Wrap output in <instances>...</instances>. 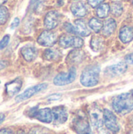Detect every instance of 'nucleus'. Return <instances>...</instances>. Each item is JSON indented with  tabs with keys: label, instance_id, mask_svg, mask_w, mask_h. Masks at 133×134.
<instances>
[{
	"label": "nucleus",
	"instance_id": "10",
	"mask_svg": "<svg viewBox=\"0 0 133 134\" xmlns=\"http://www.w3.org/2000/svg\"><path fill=\"white\" fill-rule=\"evenodd\" d=\"M60 13L56 10H52L47 13L44 19V26L47 30L54 29L60 22Z\"/></svg>",
	"mask_w": 133,
	"mask_h": 134
},
{
	"label": "nucleus",
	"instance_id": "9",
	"mask_svg": "<svg viewBox=\"0 0 133 134\" xmlns=\"http://www.w3.org/2000/svg\"><path fill=\"white\" fill-rule=\"evenodd\" d=\"M53 115V121L55 124L60 125L67 122L68 119V113L64 106H57L52 109Z\"/></svg>",
	"mask_w": 133,
	"mask_h": 134
},
{
	"label": "nucleus",
	"instance_id": "17",
	"mask_svg": "<svg viewBox=\"0 0 133 134\" xmlns=\"http://www.w3.org/2000/svg\"><path fill=\"white\" fill-rule=\"evenodd\" d=\"M74 35H78L82 37L89 35L90 31L89 30L85 22L83 20L78 19L74 21Z\"/></svg>",
	"mask_w": 133,
	"mask_h": 134
},
{
	"label": "nucleus",
	"instance_id": "11",
	"mask_svg": "<svg viewBox=\"0 0 133 134\" xmlns=\"http://www.w3.org/2000/svg\"><path fill=\"white\" fill-rule=\"evenodd\" d=\"M89 118L95 128H100L103 123V112L97 107H93L89 111Z\"/></svg>",
	"mask_w": 133,
	"mask_h": 134
},
{
	"label": "nucleus",
	"instance_id": "7",
	"mask_svg": "<svg viewBox=\"0 0 133 134\" xmlns=\"http://www.w3.org/2000/svg\"><path fill=\"white\" fill-rule=\"evenodd\" d=\"M103 123L106 128L111 132L117 133L120 130L116 115L108 109L103 110Z\"/></svg>",
	"mask_w": 133,
	"mask_h": 134
},
{
	"label": "nucleus",
	"instance_id": "12",
	"mask_svg": "<svg viewBox=\"0 0 133 134\" xmlns=\"http://www.w3.org/2000/svg\"><path fill=\"white\" fill-rule=\"evenodd\" d=\"M33 117L44 123H51L53 121V115L52 112V109L48 108L38 110L36 109L33 115Z\"/></svg>",
	"mask_w": 133,
	"mask_h": 134
},
{
	"label": "nucleus",
	"instance_id": "26",
	"mask_svg": "<svg viewBox=\"0 0 133 134\" xmlns=\"http://www.w3.org/2000/svg\"><path fill=\"white\" fill-rule=\"evenodd\" d=\"M9 17V13L5 6L0 5V25L5 24Z\"/></svg>",
	"mask_w": 133,
	"mask_h": 134
},
{
	"label": "nucleus",
	"instance_id": "41",
	"mask_svg": "<svg viewBox=\"0 0 133 134\" xmlns=\"http://www.w3.org/2000/svg\"><path fill=\"white\" fill-rule=\"evenodd\" d=\"M132 95H133V90H132Z\"/></svg>",
	"mask_w": 133,
	"mask_h": 134
},
{
	"label": "nucleus",
	"instance_id": "25",
	"mask_svg": "<svg viewBox=\"0 0 133 134\" xmlns=\"http://www.w3.org/2000/svg\"><path fill=\"white\" fill-rule=\"evenodd\" d=\"M111 12L115 16H120L123 13V5L121 2H114L111 5Z\"/></svg>",
	"mask_w": 133,
	"mask_h": 134
},
{
	"label": "nucleus",
	"instance_id": "36",
	"mask_svg": "<svg viewBox=\"0 0 133 134\" xmlns=\"http://www.w3.org/2000/svg\"><path fill=\"white\" fill-rule=\"evenodd\" d=\"M57 2H58L59 5H62L63 4V0H57Z\"/></svg>",
	"mask_w": 133,
	"mask_h": 134
},
{
	"label": "nucleus",
	"instance_id": "44",
	"mask_svg": "<svg viewBox=\"0 0 133 134\" xmlns=\"http://www.w3.org/2000/svg\"><path fill=\"white\" fill-rule=\"evenodd\" d=\"M132 1H133V0H132Z\"/></svg>",
	"mask_w": 133,
	"mask_h": 134
},
{
	"label": "nucleus",
	"instance_id": "15",
	"mask_svg": "<svg viewBox=\"0 0 133 134\" xmlns=\"http://www.w3.org/2000/svg\"><path fill=\"white\" fill-rule=\"evenodd\" d=\"M20 52L24 59L27 62H31L34 60H35L38 55L37 49L34 46H31V45L24 46L21 49Z\"/></svg>",
	"mask_w": 133,
	"mask_h": 134
},
{
	"label": "nucleus",
	"instance_id": "16",
	"mask_svg": "<svg viewBox=\"0 0 133 134\" xmlns=\"http://www.w3.org/2000/svg\"><path fill=\"white\" fill-rule=\"evenodd\" d=\"M71 13L78 17H83L87 14V8L85 5L81 1H76L71 5Z\"/></svg>",
	"mask_w": 133,
	"mask_h": 134
},
{
	"label": "nucleus",
	"instance_id": "42",
	"mask_svg": "<svg viewBox=\"0 0 133 134\" xmlns=\"http://www.w3.org/2000/svg\"><path fill=\"white\" fill-rule=\"evenodd\" d=\"M131 134H133V132H132V133H131Z\"/></svg>",
	"mask_w": 133,
	"mask_h": 134
},
{
	"label": "nucleus",
	"instance_id": "20",
	"mask_svg": "<svg viewBox=\"0 0 133 134\" xmlns=\"http://www.w3.org/2000/svg\"><path fill=\"white\" fill-rule=\"evenodd\" d=\"M85 57L83 51L80 50H72L67 57L66 61L69 64H75L80 63Z\"/></svg>",
	"mask_w": 133,
	"mask_h": 134
},
{
	"label": "nucleus",
	"instance_id": "34",
	"mask_svg": "<svg viewBox=\"0 0 133 134\" xmlns=\"http://www.w3.org/2000/svg\"><path fill=\"white\" fill-rule=\"evenodd\" d=\"M0 134H13V133L7 129H4V130H0Z\"/></svg>",
	"mask_w": 133,
	"mask_h": 134
},
{
	"label": "nucleus",
	"instance_id": "29",
	"mask_svg": "<svg viewBox=\"0 0 133 134\" xmlns=\"http://www.w3.org/2000/svg\"><path fill=\"white\" fill-rule=\"evenodd\" d=\"M103 2H104V0H88V3L93 8L98 7Z\"/></svg>",
	"mask_w": 133,
	"mask_h": 134
},
{
	"label": "nucleus",
	"instance_id": "28",
	"mask_svg": "<svg viewBox=\"0 0 133 134\" xmlns=\"http://www.w3.org/2000/svg\"><path fill=\"white\" fill-rule=\"evenodd\" d=\"M9 39H10V37H9V35H5L2 38V40L0 41V50L3 49L4 48H5L7 46V45H8V43L9 42Z\"/></svg>",
	"mask_w": 133,
	"mask_h": 134
},
{
	"label": "nucleus",
	"instance_id": "4",
	"mask_svg": "<svg viewBox=\"0 0 133 134\" xmlns=\"http://www.w3.org/2000/svg\"><path fill=\"white\" fill-rule=\"evenodd\" d=\"M59 44L63 48L74 47L75 49H80L84 45V41L81 37L77 35H63L59 38Z\"/></svg>",
	"mask_w": 133,
	"mask_h": 134
},
{
	"label": "nucleus",
	"instance_id": "40",
	"mask_svg": "<svg viewBox=\"0 0 133 134\" xmlns=\"http://www.w3.org/2000/svg\"><path fill=\"white\" fill-rule=\"evenodd\" d=\"M132 123H133V117H132Z\"/></svg>",
	"mask_w": 133,
	"mask_h": 134
},
{
	"label": "nucleus",
	"instance_id": "14",
	"mask_svg": "<svg viewBox=\"0 0 133 134\" xmlns=\"http://www.w3.org/2000/svg\"><path fill=\"white\" fill-rule=\"evenodd\" d=\"M22 84H23V81L20 78H16V79H13V81L6 83L5 86L6 94L9 97L15 96L20 90Z\"/></svg>",
	"mask_w": 133,
	"mask_h": 134
},
{
	"label": "nucleus",
	"instance_id": "30",
	"mask_svg": "<svg viewBox=\"0 0 133 134\" xmlns=\"http://www.w3.org/2000/svg\"><path fill=\"white\" fill-rule=\"evenodd\" d=\"M61 97L62 96L60 93H54V94H52L49 97H48L47 100H51V101H53V100H60L61 98Z\"/></svg>",
	"mask_w": 133,
	"mask_h": 134
},
{
	"label": "nucleus",
	"instance_id": "23",
	"mask_svg": "<svg viewBox=\"0 0 133 134\" xmlns=\"http://www.w3.org/2000/svg\"><path fill=\"white\" fill-rule=\"evenodd\" d=\"M90 46L91 48L93 51L95 52H99L100 51L104 46V41L101 37L99 36H93L92 38V40L90 42Z\"/></svg>",
	"mask_w": 133,
	"mask_h": 134
},
{
	"label": "nucleus",
	"instance_id": "24",
	"mask_svg": "<svg viewBox=\"0 0 133 134\" xmlns=\"http://www.w3.org/2000/svg\"><path fill=\"white\" fill-rule=\"evenodd\" d=\"M103 23L101 20H100L99 19L95 18V17L92 18V19L89 20V27H90L93 31H95L96 33H99V32L102 30V28H103Z\"/></svg>",
	"mask_w": 133,
	"mask_h": 134
},
{
	"label": "nucleus",
	"instance_id": "33",
	"mask_svg": "<svg viewBox=\"0 0 133 134\" xmlns=\"http://www.w3.org/2000/svg\"><path fill=\"white\" fill-rule=\"evenodd\" d=\"M9 64V62L6 60H0V70L2 68H5V67H7Z\"/></svg>",
	"mask_w": 133,
	"mask_h": 134
},
{
	"label": "nucleus",
	"instance_id": "5",
	"mask_svg": "<svg viewBox=\"0 0 133 134\" xmlns=\"http://www.w3.org/2000/svg\"><path fill=\"white\" fill-rule=\"evenodd\" d=\"M76 75H77L76 68L74 67H72L70 68L68 72L60 73L57 75L53 79V83L54 85L58 86H63L71 84L75 80Z\"/></svg>",
	"mask_w": 133,
	"mask_h": 134
},
{
	"label": "nucleus",
	"instance_id": "37",
	"mask_svg": "<svg viewBox=\"0 0 133 134\" xmlns=\"http://www.w3.org/2000/svg\"><path fill=\"white\" fill-rule=\"evenodd\" d=\"M7 0H0V5H2V4H4L5 2H6Z\"/></svg>",
	"mask_w": 133,
	"mask_h": 134
},
{
	"label": "nucleus",
	"instance_id": "31",
	"mask_svg": "<svg viewBox=\"0 0 133 134\" xmlns=\"http://www.w3.org/2000/svg\"><path fill=\"white\" fill-rule=\"evenodd\" d=\"M19 24H20V19H19L18 17H15V18L13 19V20L12 21L11 24H10V28H11V29L16 28V27H18Z\"/></svg>",
	"mask_w": 133,
	"mask_h": 134
},
{
	"label": "nucleus",
	"instance_id": "2",
	"mask_svg": "<svg viewBox=\"0 0 133 134\" xmlns=\"http://www.w3.org/2000/svg\"><path fill=\"white\" fill-rule=\"evenodd\" d=\"M100 68L98 65L87 67L81 75L80 82L85 87H92L98 84L100 80Z\"/></svg>",
	"mask_w": 133,
	"mask_h": 134
},
{
	"label": "nucleus",
	"instance_id": "21",
	"mask_svg": "<svg viewBox=\"0 0 133 134\" xmlns=\"http://www.w3.org/2000/svg\"><path fill=\"white\" fill-rule=\"evenodd\" d=\"M44 58L47 60L49 61H54V60H57L61 57V53L58 49H48L44 52Z\"/></svg>",
	"mask_w": 133,
	"mask_h": 134
},
{
	"label": "nucleus",
	"instance_id": "19",
	"mask_svg": "<svg viewBox=\"0 0 133 134\" xmlns=\"http://www.w3.org/2000/svg\"><path fill=\"white\" fill-rule=\"evenodd\" d=\"M120 40L125 43H129L133 39V27L130 26H124L121 28L119 32Z\"/></svg>",
	"mask_w": 133,
	"mask_h": 134
},
{
	"label": "nucleus",
	"instance_id": "8",
	"mask_svg": "<svg viewBox=\"0 0 133 134\" xmlns=\"http://www.w3.org/2000/svg\"><path fill=\"white\" fill-rule=\"evenodd\" d=\"M57 41V36L55 33L50 31L49 30L42 31L38 36L37 42L39 45L42 46H52Z\"/></svg>",
	"mask_w": 133,
	"mask_h": 134
},
{
	"label": "nucleus",
	"instance_id": "32",
	"mask_svg": "<svg viewBox=\"0 0 133 134\" xmlns=\"http://www.w3.org/2000/svg\"><path fill=\"white\" fill-rule=\"evenodd\" d=\"M125 59L126 64H133V53H130V54H128V55L125 57Z\"/></svg>",
	"mask_w": 133,
	"mask_h": 134
},
{
	"label": "nucleus",
	"instance_id": "43",
	"mask_svg": "<svg viewBox=\"0 0 133 134\" xmlns=\"http://www.w3.org/2000/svg\"></svg>",
	"mask_w": 133,
	"mask_h": 134
},
{
	"label": "nucleus",
	"instance_id": "3",
	"mask_svg": "<svg viewBox=\"0 0 133 134\" xmlns=\"http://www.w3.org/2000/svg\"><path fill=\"white\" fill-rule=\"evenodd\" d=\"M72 126L78 134H92L89 121L83 112L75 115L72 122Z\"/></svg>",
	"mask_w": 133,
	"mask_h": 134
},
{
	"label": "nucleus",
	"instance_id": "1",
	"mask_svg": "<svg viewBox=\"0 0 133 134\" xmlns=\"http://www.w3.org/2000/svg\"><path fill=\"white\" fill-rule=\"evenodd\" d=\"M114 111L121 115L130 113L133 110V95L130 93H125L116 96L112 101Z\"/></svg>",
	"mask_w": 133,
	"mask_h": 134
},
{
	"label": "nucleus",
	"instance_id": "22",
	"mask_svg": "<svg viewBox=\"0 0 133 134\" xmlns=\"http://www.w3.org/2000/svg\"><path fill=\"white\" fill-rule=\"evenodd\" d=\"M111 13V5L107 3H102L96 9V15L99 18H106Z\"/></svg>",
	"mask_w": 133,
	"mask_h": 134
},
{
	"label": "nucleus",
	"instance_id": "13",
	"mask_svg": "<svg viewBox=\"0 0 133 134\" xmlns=\"http://www.w3.org/2000/svg\"><path fill=\"white\" fill-rule=\"evenodd\" d=\"M127 70V64L126 63H118L116 64H113L111 66H108L105 69V75L111 76V77H115L124 74Z\"/></svg>",
	"mask_w": 133,
	"mask_h": 134
},
{
	"label": "nucleus",
	"instance_id": "27",
	"mask_svg": "<svg viewBox=\"0 0 133 134\" xmlns=\"http://www.w3.org/2000/svg\"><path fill=\"white\" fill-rule=\"evenodd\" d=\"M28 134H50V132L49 130L41 127V126H35L31 129Z\"/></svg>",
	"mask_w": 133,
	"mask_h": 134
},
{
	"label": "nucleus",
	"instance_id": "35",
	"mask_svg": "<svg viewBox=\"0 0 133 134\" xmlns=\"http://www.w3.org/2000/svg\"><path fill=\"white\" fill-rule=\"evenodd\" d=\"M4 120H5V115H4L3 114H1V115H0V124H1Z\"/></svg>",
	"mask_w": 133,
	"mask_h": 134
},
{
	"label": "nucleus",
	"instance_id": "18",
	"mask_svg": "<svg viewBox=\"0 0 133 134\" xmlns=\"http://www.w3.org/2000/svg\"><path fill=\"white\" fill-rule=\"evenodd\" d=\"M116 27H117L116 21L114 19H112V18L107 19V20H105L103 22V28L101 30L102 35L104 37H109V36H111L114 33V31H115Z\"/></svg>",
	"mask_w": 133,
	"mask_h": 134
},
{
	"label": "nucleus",
	"instance_id": "39",
	"mask_svg": "<svg viewBox=\"0 0 133 134\" xmlns=\"http://www.w3.org/2000/svg\"><path fill=\"white\" fill-rule=\"evenodd\" d=\"M34 1H35V0H31V2H33Z\"/></svg>",
	"mask_w": 133,
	"mask_h": 134
},
{
	"label": "nucleus",
	"instance_id": "38",
	"mask_svg": "<svg viewBox=\"0 0 133 134\" xmlns=\"http://www.w3.org/2000/svg\"><path fill=\"white\" fill-rule=\"evenodd\" d=\"M17 134H25V133H24V131L20 130V131H19V132H18V133H17Z\"/></svg>",
	"mask_w": 133,
	"mask_h": 134
},
{
	"label": "nucleus",
	"instance_id": "6",
	"mask_svg": "<svg viewBox=\"0 0 133 134\" xmlns=\"http://www.w3.org/2000/svg\"><path fill=\"white\" fill-rule=\"evenodd\" d=\"M47 87H48L47 83H40L36 86H31V87L27 89L25 91H24L21 94L16 96V97L15 98V100H16V102H22L24 100H26L31 98V97H33L34 95L46 90Z\"/></svg>",
	"mask_w": 133,
	"mask_h": 134
}]
</instances>
